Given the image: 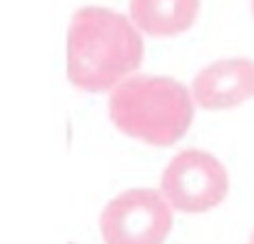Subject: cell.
<instances>
[{"label":"cell","instance_id":"cell-2","mask_svg":"<svg viewBox=\"0 0 254 244\" xmlns=\"http://www.w3.org/2000/svg\"><path fill=\"white\" fill-rule=\"evenodd\" d=\"M107 112L122 135L152 147H172L192 125L194 100L175 77L132 75L110 92Z\"/></svg>","mask_w":254,"mask_h":244},{"label":"cell","instance_id":"cell-4","mask_svg":"<svg viewBox=\"0 0 254 244\" xmlns=\"http://www.w3.org/2000/svg\"><path fill=\"white\" fill-rule=\"evenodd\" d=\"M160 192L172 209L202 214L224 202L229 192V177L214 155L204 150H182L165 167Z\"/></svg>","mask_w":254,"mask_h":244},{"label":"cell","instance_id":"cell-5","mask_svg":"<svg viewBox=\"0 0 254 244\" xmlns=\"http://www.w3.org/2000/svg\"><path fill=\"white\" fill-rule=\"evenodd\" d=\"M192 100L204 110H229L254 97V60H217L192 80Z\"/></svg>","mask_w":254,"mask_h":244},{"label":"cell","instance_id":"cell-3","mask_svg":"<svg viewBox=\"0 0 254 244\" xmlns=\"http://www.w3.org/2000/svg\"><path fill=\"white\" fill-rule=\"evenodd\" d=\"M172 232V207L160 189L135 187L112 197L100 214L105 244H165Z\"/></svg>","mask_w":254,"mask_h":244},{"label":"cell","instance_id":"cell-7","mask_svg":"<svg viewBox=\"0 0 254 244\" xmlns=\"http://www.w3.org/2000/svg\"><path fill=\"white\" fill-rule=\"evenodd\" d=\"M249 244H254V232H252V237H249Z\"/></svg>","mask_w":254,"mask_h":244},{"label":"cell","instance_id":"cell-8","mask_svg":"<svg viewBox=\"0 0 254 244\" xmlns=\"http://www.w3.org/2000/svg\"><path fill=\"white\" fill-rule=\"evenodd\" d=\"M252 13H254V0H252Z\"/></svg>","mask_w":254,"mask_h":244},{"label":"cell","instance_id":"cell-1","mask_svg":"<svg viewBox=\"0 0 254 244\" xmlns=\"http://www.w3.org/2000/svg\"><path fill=\"white\" fill-rule=\"evenodd\" d=\"M145 58L142 33L110 8L75 10L67 28V80L85 92H112L137 75Z\"/></svg>","mask_w":254,"mask_h":244},{"label":"cell","instance_id":"cell-6","mask_svg":"<svg viewBox=\"0 0 254 244\" xmlns=\"http://www.w3.org/2000/svg\"><path fill=\"white\" fill-rule=\"evenodd\" d=\"M199 0H130L132 25L152 38H175L194 25Z\"/></svg>","mask_w":254,"mask_h":244}]
</instances>
